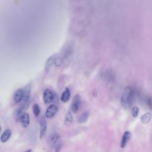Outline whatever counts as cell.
<instances>
[{
    "instance_id": "6da1fadb",
    "label": "cell",
    "mask_w": 152,
    "mask_h": 152,
    "mask_svg": "<svg viewBox=\"0 0 152 152\" xmlns=\"http://www.w3.org/2000/svg\"><path fill=\"white\" fill-rule=\"evenodd\" d=\"M24 96L21 102L20 103V105L18 108L16 112V119L17 118L23 113L25 112V111L27 109L30 101L31 97V86L28 84L24 89Z\"/></svg>"
},
{
    "instance_id": "7a4b0ae2",
    "label": "cell",
    "mask_w": 152,
    "mask_h": 152,
    "mask_svg": "<svg viewBox=\"0 0 152 152\" xmlns=\"http://www.w3.org/2000/svg\"><path fill=\"white\" fill-rule=\"evenodd\" d=\"M132 99V91L130 88H127L125 90L121 99V103L122 106L125 109L129 108L130 106L131 105Z\"/></svg>"
},
{
    "instance_id": "3957f363",
    "label": "cell",
    "mask_w": 152,
    "mask_h": 152,
    "mask_svg": "<svg viewBox=\"0 0 152 152\" xmlns=\"http://www.w3.org/2000/svg\"><path fill=\"white\" fill-rule=\"evenodd\" d=\"M17 120L21 124L23 128H27L30 124V116L26 112L21 113L17 118Z\"/></svg>"
},
{
    "instance_id": "277c9868",
    "label": "cell",
    "mask_w": 152,
    "mask_h": 152,
    "mask_svg": "<svg viewBox=\"0 0 152 152\" xmlns=\"http://www.w3.org/2000/svg\"><path fill=\"white\" fill-rule=\"evenodd\" d=\"M46 116H42L39 119L40 126V138H42L45 137L47 131V122Z\"/></svg>"
},
{
    "instance_id": "5b68a950",
    "label": "cell",
    "mask_w": 152,
    "mask_h": 152,
    "mask_svg": "<svg viewBox=\"0 0 152 152\" xmlns=\"http://www.w3.org/2000/svg\"><path fill=\"white\" fill-rule=\"evenodd\" d=\"M55 94L53 93V91L47 88L43 92V101L45 104H49L52 101H53L54 97H55Z\"/></svg>"
},
{
    "instance_id": "8992f818",
    "label": "cell",
    "mask_w": 152,
    "mask_h": 152,
    "mask_svg": "<svg viewBox=\"0 0 152 152\" xmlns=\"http://www.w3.org/2000/svg\"><path fill=\"white\" fill-rule=\"evenodd\" d=\"M58 111V107L55 104H52L48 106L46 112L45 116L46 118H51L53 117Z\"/></svg>"
},
{
    "instance_id": "52a82bcc",
    "label": "cell",
    "mask_w": 152,
    "mask_h": 152,
    "mask_svg": "<svg viewBox=\"0 0 152 152\" xmlns=\"http://www.w3.org/2000/svg\"><path fill=\"white\" fill-rule=\"evenodd\" d=\"M80 104V97L78 94H75L72 99L71 104V111L75 113L78 112Z\"/></svg>"
},
{
    "instance_id": "ba28073f",
    "label": "cell",
    "mask_w": 152,
    "mask_h": 152,
    "mask_svg": "<svg viewBox=\"0 0 152 152\" xmlns=\"http://www.w3.org/2000/svg\"><path fill=\"white\" fill-rule=\"evenodd\" d=\"M131 133L129 131H125L122 137V139L121 141V148H124L127 142L129 141V140L131 139Z\"/></svg>"
},
{
    "instance_id": "9c48e42d",
    "label": "cell",
    "mask_w": 152,
    "mask_h": 152,
    "mask_svg": "<svg viewBox=\"0 0 152 152\" xmlns=\"http://www.w3.org/2000/svg\"><path fill=\"white\" fill-rule=\"evenodd\" d=\"M24 96V90L23 89L19 88L14 93V100L15 101V103H20L21 102Z\"/></svg>"
},
{
    "instance_id": "30bf717a",
    "label": "cell",
    "mask_w": 152,
    "mask_h": 152,
    "mask_svg": "<svg viewBox=\"0 0 152 152\" xmlns=\"http://www.w3.org/2000/svg\"><path fill=\"white\" fill-rule=\"evenodd\" d=\"M12 134V131L10 129H6L1 135V142H6L11 137Z\"/></svg>"
},
{
    "instance_id": "8fae6325",
    "label": "cell",
    "mask_w": 152,
    "mask_h": 152,
    "mask_svg": "<svg viewBox=\"0 0 152 152\" xmlns=\"http://www.w3.org/2000/svg\"><path fill=\"white\" fill-rule=\"evenodd\" d=\"M60 141V137L58 134L53 133L49 137V144L52 147H54L56 144Z\"/></svg>"
},
{
    "instance_id": "7c38bea8",
    "label": "cell",
    "mask_w": 152,
    "mask_h": 152,
    "mask_svg": "<svg viewBox=\"0 0 152 152\" xmlns=\"http://www.w3.org/2000/svg\"><path fill=\"white\" fill-rule=\"evenodd\" d=\"M70 98V90L68 88H65V90L63 91L61 97V100L64 102H67Z\"/></svg>"
},
{
    "instance_id": "4fadbf2b",
    "label": "cell",
    "mask_w": 152,
    "mask_h": 152,
    "mask_svg": "<svg viewBox=\"0 0 152 152\" xmlns=\"http://www.w3.org/2000/svg\"><path fill=\"white\" fill-rule=\"evenodd\" d=\"M151 119V114L150 112H147L143 114L140 118L141 122L144 124H148L150 121Z\"/></svg>"
},
{
    "instance_id": "5bb4252c",
    "label": "cell",
    "mask_w": 152,
    "mask_h": 152,
    "mask_svg": "<svg viewBox=\"0 0 152 152\" xmlns=\"http://www.w3.org/2000/svg\"><path fill=\"white\" fill-rule=\"evenodd\" d=\"M73 121V117L71 113V112L68 110L64 117V123L65 125L71 124Z\"/></svg>"
},
{
    "instance_id": "9a60e30c",
    "label": "cell",
    "mask_w": 152,
    "mask_h": 152,
    "mask_svg": "<svg viewBox=\"0 0 152 152\" xmlns=\"http://www.w3.org/2000/svg\"><path fill=\"white\" fill-rule=\"evenodd\" d=\"M89 116V113L88 112H84L78 118V122L80 124H83L86 122Z\"/></svg>"
},
{
    "instance_id": "2e32d148",
    "label": "cell",
    "mask_w": 152,
    "mask_h": 152,
    "mask_svg": "<svg viewBox=\"0 0 152 152\" xmlns=\"http://www.w3.org/2000/svg\"><path fill=\"white\" fill-rule=\"evenodd\" d=\"M33 112L35 116L38 117L40 113V109L39 106L37 103H34L33 106Z\"/></svg>"
},
{
    "instance_id": "e0dca14e",
    "label": "cell",
    "mask_w": 152,
    "mask_h": 152,
    "mask_svg": "<svg viewBox=\"0 0 152 152\" xmlns=\"http://www.w3.org/2000/svg\"><path fill=\"white\" fill-rule=\"evenodd\" d=\"M138 113H139V108L137 106H134L132 108L131 113L133 117L134 118L137 117V116L138 115Z\"/></svg>"
},
{
    "instance_id": "ac0fdd59",
    "label": "cell",
    "mask_w": 152,
    "mask_h": 152,
    "mask_svg": "<svg viewBox=\"0 0 152 152\" xmlns=\"http://www.w3.org/2000/svg\"><path fill=\"white\" fill-rule=\"evenodd\" d=\"M62 142L61 141H59L53 147L54 149H55V152H60L62 148Z\"/></svg>"
},
{
    "instance_id": "d6986e66",
    "label": "cell",
    "mask_w": 152,
    "mask_h": 152,
    "mask_svg": "<svg viewBox=\"0 0 152 152\" xmlns=\"http://www.w3.org/2000/svg\"><path fill=\"white\" fill-rule=\"evenodd\" d=\"M31 151H31V150H30H30H27V151H26V152H31Z\"/></svg>"
}]
</instances>
